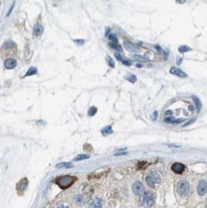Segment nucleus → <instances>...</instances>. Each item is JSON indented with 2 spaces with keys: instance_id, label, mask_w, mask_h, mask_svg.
Returning a JSON list of instances; mask_svg holds the SVG:
<instances>
[{
  "instance_id": "obj_1",
  "label": "nucleus",
  "mask_w": 207,
  "mask_h": 208,
  "mask_svg": "<svg viewBox=\"0 0 207 208\" xmlns=\"http://www.w3.org/2000/svg\"><path fill=\"white\" fill-rule=\"evenodd\" d=\"M75 180H76V178H74V176H61V178H59L57 179V184H58V186L59 188L67 189L74 183Z\"/></svg>"
},
{
  "instance_id": "obj_2",
  "label": "nucleus",
  "mask_w": 207,
  "mask_h": 208,
  "mask_svg": "<svg viewBox=\"0 0 207 208\" xmlns=\"http://www.w3.org/2000/svg\"><path fill=\"white\" fill-rule=\"evenodd\" d=\"M146 180H147V184H148L150 187L153 188L155 185H157L159 182H160V176H159L157 173L152 172L147 176Z\"/></svg>"
},
{
  "instance_id": "obj_3",
  "label": "nucleus",
  "mask_w": 207,
  "mask_h": 208,
  "mask_svg": "<svg viewBox=\"0 0 207 208\" xmlns=\"http://www.w3.org/2000/svg\"><path fill=\"white\" fill-rule=\"evenodd\" d=\"M155 195L150 193V192H147L143 195L142 197V205L145 207H150L155 204Z\"/></svg>"
},
{
  "instance_id": "obj_4",
  "label": "nucleus",
  "mask_w": 207,
  "mask_h": 208,
  "mask_svg": "<svg viewBox=\"0 0 207 208\" xmlns=\"http://www.w3.org/2000/svg\"><path fill=\"white\" fill-rule=\"evenodd\" d=\"M177 192L180 196H186L189 192V183L187 180H181L177 184Z\"/></svg>"
},
{
  "instance_id": "obj_5",
  "label": "nucleus",
  "mask_w": 207,
  "mask_h": 208,
  "mask_svg": "<svg viewBox=\"0 0 207 208\" xmlns=\"http://www.w3.org/2000/svg\"><path fill=\"white\" fill-rule=\"evenodd\" d=\"M124 47L126 48V50H128V52H132V53H137L140 51V48L135 44L131 43L128 40H125L124 41Z\"/></svg>"
},
{
  "instance_id": "obj_6",
  "label": "nucleus",
  "mask_w": 207,
  "mask_h": 208,
  "mask_svg": "<svg viewBox=\"0 0 207 208\" xmlns=\"http://www.w3.org/2000/svg\"><path fill=\"white\" fill-rule=\"evenodd\" d=\"M132 191H133V193L136 194V195L143 194V192H144V186H143V184L141 183V182H139V181L134 182L133 185H132Z\"/></svg>"
},
{
  "instance_id": "obj_7",
  "label": "nucleus",
  "mask_w": 207,
  "mask_h": 208,
  "mask_svg": "<svg viewBox=\"0 0 207 208\" xmlns=\"http://www.w3.org/2000/svg\"><path fill=\"white\" fill-rule=\"evenodd\" d=\"M207 190V183L205 180H200L199 185H197V193L199 196H203L206 193Z\"/></svg>"
},
{
  "instance_id": "obj_8",
  "label": "nucleus",
  "mask_w": 207,
  "mask_h": 208,
  "mask_svg": "<svg viewBox=\"0 0 207 208\" xmlns=\"http://www.w3.org/2000/svg\"><path fill=\"white\" fill-rule=\"evenodd\" d=\"M184 170H185V167L183 164H181V163H175V164L172 166V171L175 172V174H182Z\"/></svg>"
},
{
  "instance_id": "obj_9",
  "label": "nucleus",
  "mask_w": 207,
  "mask_h": 208,
  "mask_svg": "<svg viewBox=\"0 0 207 208\" xmlns=\"http://www.w3.org/2000/svg\"><path fill=\"white\" fill-rule=\"evenodd\" d=\"M170 73L173 74V75H175V76H178L180 78H185L187 76L186 74L184 73V72L181 70V69L177 68V67H172L170 69Z\"/></svg>"
},
{
  "instance_id": "obj_10",
  "label": "nucleus",
  "mask_w": 207,
  "mask_h": 208,
  "mask_svg": "<svg viewBox=\"0 0 207 208\" xmlns=\"http://www.w3.org/2000/svg\"><path fill=\"white\" fill-rule=\"evenodd\" d=\"M27 186H28V179L26 178H24L17 183V190H21V193H22L25 189L27 188Z\"/></svg>"
},
{
  "instance_id": "obj_11",
  "label": "nucleus",
  "mask_w": 207,
  "mask_h": 208,
  "mask_svg": "<svg viewBox=\"0 0 207 208\" xmlns=\"http://www.w3.org/2000/svg\"><path fill=\"white\" fill-rule=\"evenodd\" d=\"M4 65L7 69H14L17 66V61L14 59H8L5 61Z\"/></svg>"
},
{
  "instance_id": "obj_12",
  "label": "nucleus",
  "mask_w": 207,
  "mask_h": 208,
  "mask_svg": "<svg viewBox=\"0 0 207 208\" xmlns=\"http://www.w3.org/2000/svg\"><path fill=\"white\" fill-rule=\"evenodd\" d=\"M43 31H44V29H43V27L41 26V25H36L34 28V37L41 36Z\"/></svg>"
},
{
  "instance_id": "obj_13",
  "label": "nucleus",
  "mask_w": 207,
  "mask_h": 208,
  "mask_svg": "<svg viewBox=\"0 0 207 208\" xmlns=\"http://www.w3.org/2000/svg\"><path fill=\"white\" fill-rule=\"evenodd\" d=\"M115 58L118 59V61H120L122 64H123L124 65H127V66H130V65H131V62H130V61H127V59H123L122 58V57L118 54V53H115Z\"/></svg>"
},
{
  "instance_id": "obj_14",
  "label": "nucleus",
  "mask_w": 207,
  "mask_h": 208,
  "mask_svg": "<svg viewBox=\"0 0 207 208\" xmlns=\"http://www.w3.org/2000/svg\"><path fill=\"white\" fill-rule=\"evenodd\" d=\"M92 207H102L103 206V200L101 198H95L91 204Z\"/></svg>"
},
{
  "instance_id": "obj_15",
  "label": "nucleus",
  "mask_w": 207,
  "mask_h": 208,
  "mask_svg": "<svg viewBox=\"0 0 207 208\" xmlns=\"http://www.w3.org/2000/svg\"><path fill=\"white\" fill-rule=\"evenodd\" d=\"M109 46L111 47V48H113L115 50H117V51H122V48H121V46L119 45L118 42L117 41H110L109 42Z\"/></svg>"
},
{
  "instance_id": "obj_16",
  "label": "nucleus",
  "mask_w": 207,
  "mask_h": 208,
  "mask_svg": "<svg viewBox=\"0 0 207 208\" xmlns=\"http://www.w3.org/2000/svg\"><path fill=\"white\" fill-rule=\"evenodd\" d=\"M192 98H193L194 102H195L196 106H197V111H199L200 108H201V103H200L199 99L197 98V97H196V96H192Z\"/></svg>"
},
{
  "instance_id": "obj_17",
  "label": "nucleus",
  "mask_w": 207,
  "mask_h": 208,
  "mask_svg": "<svg viewBox=\"0 0 207 208\" xmlns=\"http://www.w3.org/2000/svg\"><path fill=\"white\" fill-rule=\"evenodd\" d=\"M90 155L89 154H86V153H83V154H79L76 158H75V161H80V160H84V159H87V158H89Z\"/></svg>"
},
{
  "instance_id": "obj_18",
  "label": "nucleus",
  "mask_w": 207,
  "mask_h": 208,
  "mask_svg": "<svg viewBox=\"0 0 207 208\" xmlns=\"http://www.w3.org/2000/svg\"><path fill=\"white\" fill-rule=\"evenodd\" d=\"M37 69L36 67H31L29 70L27 71V73L25 76H32V75H34V74H37Z\"/></svg>"
},
{
  "instance_id": "obj_19",
  "label": "nucleus",
  "mask_w": 207,
  "mask_h": 208,
  "mask_svg": "<svg viewBox=\"0 0 207 208\" xmlns=\"http://www.w3.org/2000/svg\"><path fill=\"white\" fill-rule=\"evenodd\" d=\"M101 131H102V133H103L104 135H108L109 133H111V132H112V130H111L110 126H108V127L104 128Z\"/></svg>"
},
{
  "instance_id": "obj_20",
  "label": "nucleus",
  "mask_w": 207,
  "mask_h": 208,
  "mask_svg": "<svg viewBox=\"0 0 207 208\" xmlns=\"http://www.w3.org/2000/svg\"><path fill=\"white\" fill-rule=\"evenodd\" d=\"M126 80H128V82H130V83H135V81H136V77L134 76V75H128V76H126Z\"/></svg>"
},
{
  "instance_id": "obj_21",
  "label": "nucleus",
  "mask_w": 207,
  "mask_h": 208,
  "mask_svg": "<svg viewBox=\"0 0 207 208\" xmlns=\"http://www.w3.org/2000/svg\"><path fill=\"white\" fill-rule=\"evenodd\" d=\"M178 51H179L180 53L189 52V51H191V48H189L188 46H180L179 48H178Z\"/></svg>"
},
{
  "instance_id": "obj_22",
  "label": "nucleus",
  "mask_w": 207,
  "mask_h": 208,
  "mask_svg": "<svg viewBox=\"0 0 207 208\" xmlns=\"http://www.w3.org/2000/svg\"><path fill=\"white\" fill-rule=\"evenodd\" d=\"M133 58L135 59H138V61H143V62H148L149 59L145 58V57H142L140 55H133Z\"/></svg>"
},
{
  "instance_id": "obj_23",
  "label": "nucleus",
  "mask_w": 207,
  "mask_h": 208,
  "mask_svg": "<svg viewBox=\"0 0 207 208\" xmlns=\"http://www.w3.org/2000/svg\"><path fill=\"white\" fill-rule=\"evenodd\" d=\"M66 167H72L71 163H59V164L57 165V168H66Z\"/></svg>"
},
{
  "instance_id": "obj_24",
  "label": "nucleus",
  "mask_w": 207,
  "mask_h": 208,
  "mask_svg": "<svg viewBox=\"0 0 207 208\" xmlns=\"http://www.w3.org/2000/svg\"><path fill=\"white\" fill-rule=\"evenodd\" d=\"M96 112H97V108H95V106H92V108H90L89 110H88V115L93 116V115L96 114Z\"/></svg>"
},
{
  "instance_id": "obj_25",
  "label": "nucleus",
  "mask_w": 207,
  "mask_h": 208,
  "mask_svg": "<svg viewBox=\"0 0 207 208\" xmlns=\"http://www.w3.org/2000/svg\"><path fill=\"white\" fill-rule=\"evenodd\" d=\"M106 61H108V64L109 66H111V67H114V62H113V59H112L110 57H106Z\"/></svg>"
},
{
  "instance_id": "obj_26",
  "label": "nucleus",
  "mask_w": 207,
  "mask_h": 208,
  "mask_svg": "<svg viewBox=\"0 0 207 208\" xmlns=\"http://www.w3.org/2000/svg\"><path fill=\"white\" fill-rule=\"evenodd\" d=\"M108 39H110V41H117V37H116V36L114 34H110L108 36Z\"/></svg>"
},
{
  "instance_id": "obj_27",
  "label": "nucleus",
  "mask_w": 207,
  "mask_h": 208,
  "mask_svg": "<svg viewBox=\"0 0 207 208\" xmlns=\"http://www.w3.org/2000/svg\"><path fill=\"white\" fill-rule=\"evenodd\" d=\"M74 41L76 42L77 44H79V45H81V44L84 43V40H83V39H75Z\"/></svg>"
},
{
  "instance_id": "obj_28",
  "label": "nucleus",
  "mask_w": 207,
  "mask_h": 208,
  "mask_svg": "<svg viewBox=\"0 0 207 208\" xmlns=\"http://www.w3.org/2000/svg\"><path fill=\"white\" fill-rule=\"evenodd\" d=\"M195 121H196L195 119H193V120H191V121H189V122L185 123V124L183 125V127H187V126H189V125H191V124H193V123L195 122Z\"/></svg>"
},
{
  "instance_id": "obj_29",
  "label": "nucleus",
  "mask_w": 207,
  "mask_h": 208,
  "mask_svg": "<svg viewBox=\"0 0 207 208\" xmlns=\"http://www.w3.org/2000/svg\"><path fill=\"white\" fill-rule=\"evenodd\" d=\"M76 200H77L79 203H81V201H83V197H81V196H78V197H77V198H76Z\"/></svg>"
},
{
  "instance_id": "obj_30",
  "label": "nucleus",
  "mask_w": 207,
  "mask_h": 208,
  "mask_svg": "<svg viewBox=\"0 0 207 208\" xmlns=\"http://www.w3.org/2000/svg\"><path fill=\"white\" fill-rule=\"evenodd\" d=\"M178 2H180V3H183V2H185L186 1V0H177Z\"/></svg>"
}]
</instances>
